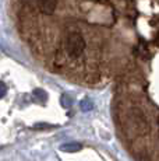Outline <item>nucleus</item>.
Here are the masks:
<instances>
[{
	"mask_svg": "<svg viewBox=\"0 0 159 161\" xmlns=\"http://www.w3.org/2000/svg\"><path fill=\"white\" fill-rule=\"evenodd\" d=\"M80 107L84 112H88V111H92L94 109V103L90 100V98H84V100L80 103Z\"/></svg>",
	"mask_w": 159,
	"mask_h": 161,
	"instance_id": "39448f33",
	"label": "nucleus"
},
{
	"mask_svg": "<svg viewBox=\"0 0 159 161\" xmlns=\"http://www.w3.org/2000/svg\"><path fill=\"white\" fill-rule=\"evenodd\" d=\"M36 8L45 15H50L54 13L57 7V0H35Z\"/></svg>",
	"mask_w": 159,
	"mask_h": 161,
	"instance_id": "7ed1b4c3",
	"label": "nucleus"
},
{
	"mask_svg": "<svg viewBox=\"0 0 159 161\" xmlns=\"http://www.w3.org/2000/svg\"><path fill=\"white\" fill-rule=\"evenodd\" d=\"M148 129H149L148 119L142 114V111L134 108L127 114V120L124 122V130L127 132V135L130 136L144 135L145 132H148Z\"/></svg>",
	"mask_w": 159,
	"mask_h": 161,
	"instance_id": "f257e3e1",
	"label": "nucleus"
},
{
	"mask_svg": "<svg viewBox=\"0 0 159 161\" xmlns=\"http://www.w3.org/2000/svg\"><path fill=\"white\" fill-rule=\"evenodd\" d=\"M85 49V39L80 32H71L66 39V51L71 58H78Z\"/></svg>",
	"mask_w": 159,
	"mask_h": 161,
	"instance_id": "f03ea898",
	"label": "nucleus"
},
{
	"mask_svg": "<svg viewBox=\"0 0 159 161\" xmlns=\"http://www.w3.org/2000/svg\"><path fill=\"white\" fill-rule=\"evenodd\" d=\"M81 148H82V144L77 143V142H74V143H66L63 146H60V150L66 151V153H77Z\"/></svg>",
	"mask_w": 159,
	"mask_h": 161,
	"instance_id": "20e7f679",
	"label": "nucleus"
},
{
	"mask_svg": "<svg viewBox=\"0 0 159 161\" xmlns=\"http://www.w3.org/2000/svg\"><path fill=\"white\" fill-rule=\"evenodd\" d=\"M33 97L38 98V100H42L44 103L48 100V94H46V91H44L42 88H36V90H33Z\"/></svg>",
	"mask_w": 159,
	"mask_h": 161,
	"instance_id": "423d86ee",
	"label": "nucleus"
},
{
	"mask_svg": "<svg viewBox=\"0 0 159 161\" xmlns=\"http://www.w3.org/2000/svg\"><path fill=\"white\" fill-rule=\"evenodd\" d=\"M6 91H7V87H6V84L0 81V98L4 97V95H6Z\"/></svg>",
	"mask_w": 159,
	"mask_h": 161,
	"instance_id": "6e6552de",
	"label": "nucleus"
},
{
	"mask_svg": "<svg viewBox=\"0 0 159 161\" xmlns=\"http://www.w3.org/2000/svg\"><path fill=\"white\" fill-rule=\"evenodd\" d=\"M60 103H62V107L64 108H70L73 105V98L70 97L69 94H63L62 98H60Z\"/></svg>",
	"mask_w": 159,
	"mask_h": 161,
	"instance_id": "0eeeda50",
	"label": "nucleus"
}]
</instances>
